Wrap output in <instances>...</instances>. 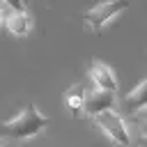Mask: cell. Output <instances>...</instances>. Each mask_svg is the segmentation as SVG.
Wrapping results in <instances>:
<instances>
[{"label":"cell","mask_w":147,"mask_h":147,"mask_svg":"<svg viewBox=\"0 0 147 147\" xmlns=\"http://www.w3.org/2000/svg\"><path fill=\"white\" fill-rule=\"evenodd\" d=\"M48 126V117L34 106L28 103L16 117L0 122V138H14V140H25L37 133H41Z\"/></svg>","instance_id":"6da1fadb"},{"label":"cell","mask_w":147,"mask_h":147,"mask_svg":"<svg viewBox=\"0 0 147 147\" xmlns=\"http://www.w3.org/2000/svg\"><path fill=\"white\" fill-rule=\"evenodd\" d=\"M126 7H129V0H101L99 5H94L92 9H87L83 14L85 25L92 28L94 32H99L106 23H110L113 18H117Z\"/></svg>","instance_id":"7a4b0ae2"},{"label":"cell","mask_w":147,"mask_h":147,"mask_svg":"<svg viewBox=\"0 0 147 147\" xmlns=\"http://www.w3.org/2000/svg\"><path fill=\"white\" fill-rule=\"evenodd\" d=\"M94 122H96V126L115 142V145H129L131 142V133H129V126H126V122H124V117L117 113V110H106V113H101V115H96L94 117Z\"/></svg>","instance_id":"3957f363"},{"label":"cell","mask_w":147,"mask_h":147,"mask_svg":"<svg viewBox=\"0 0 147 147\" xmlns=\"http://www.w3.org/2000/svg\"><path fill=\"white\" fill-rule=\"evenodd\" d=\"M115 101H117V96H115V92H108V90H92V92H87V96H85V115L87 117H96V115H101V113H106V110H115Z\"/></svg>","instance_id":"277c9868"},{"label":"cell","mask_w":147,"mask_h":147,"mask_svg":"<svg viewBox=\"0 0 147 147\" xmlns=\"http://www.w3.org/2000/svg\"><path fill=\"white\" fill-rule=\"evenodd\" d=\"M90 80L94 83L96 90H108V92H117V78H115V71L103 64V62H94L90 67Z\"/></svg>","instance_id":"5b68a950"},{"label":"cell","mask_w":147,"mask_h":147,"mask_svg":"<svg viewBox=\"0 0 147 147\" xmlns=\"http://www.w3.org/2000/svg\"><path fill=\"white\" fill-rule=\"evenodd\" d=\"M85 96H87V92H85L83 85H71V87L67 90V94H64V106H67V110H69L74 117L85 115Z\"/></svg>","instance_id":"8992f818"},{"label":"cell","mask_w":147,"mask_h":147,"mask_svg":"<svg viewBox=\"0 0 147 147\" xmlns=\"http://www.w3.org/2000/svg\"><path fill=\"white\" fill-rule=\"evenodd\" d=\"M5 28L14 37H25L32 30V21H30L28 11H9L7 18H5Z\"/></svg>","instance_id":"52a82bcc"},{"label":"cell","mask_w":147,"mask_h":147,"mask_svg":"<svg viewBox=\"0 0 147 147\" xmlns=\"http://www.w3.org/2000/svg\"><path fill=\"white\" fill-rule=\"evenodd\" d=\"M124 106L129 113H142L147 108V78H142L124 99Z\"/></svg>","instance_id":"ba28073f"},{"label":"cell","mask_w":147,"mask_h":147,"mask_svg":"<svg viewBox=\"0 0 147 147\" xmlns=\"http://www.w3.org/2000/svg\"><path fill=\"white\" fill-rule=\"evenodd\" d=\"M2 5L9 11H25V2L23 0H2Z\"/></svg>","instance_id":"9c48e42d"},{"label":"cell","mask_w":147,"mask_h":147,"mask_svg":"<svg viewBox=\"0 0 147 147\" xmlns=\"http://www.w3.org/2000/svg\"><path fill=\"white\" fill-rule=\"evenodd\" d=\"M136 124H138V129H140V133L147 138V113H140L138 117H136Z\"/></svg>","instance_id":"30bf717a"},{"label":"cell","mask_w":147,"mask_h":147,"mask_svg":"<svg viewBox=\"0 0 147 147\" xmlns=\"http://www.w3.org/2000/svg\"><path fill=\"white\" fill-rule=\"evenodd\" d=\"M7 14H9V11H7V7L0 2V28L5 25V18H7Z\"/></svg>","instance_id":"8fae6325"},{"label":"cell","mask_w":147,"mask_h":147,"mask_svg":"<svg viewBox=\"0 0 147 147\" xmlns=\"http://www.w3.org/2000/svg\"><path fill=\"white\" fill-rule=\"evenodd\" d=\"M140 147H147V138L142 136V140H140Z\"/></svg>","instance_id":"7c38bea8"},{"label":"cell","mask_w":147,"mask_h":147,"mask_svg":"<svg viewBox=\"0 0 147 147\" xmlns=\"http://www.w3.org/2000/svg\"><path fill=\"white\" fill-rule=\"evenodd\" d=\"M0 147H5V145H2V140H0Z\"/></svg>","instance_id":"4fadbf2b"},{"label":"cell","mask_w":147,"mask_h":147,"mask_svg":"<svg viewBox=\"0 0 147 147\" xmlns=\"http://www.w3.org/2000/svg\"><path fill=\"white\" fill-rule=\"evenodd\" d=\"M23 2H28V0H23Z\"/></svg>","instance_id":"5bb4252c"},{"label":"cell","mask_w":147,"mask_h":147,"mask_svg":"<svg viewBox=\"0 0 147 147\" xmlns=\"http://www.w3.org/2000/svg\"><path fill=\"white\" fill-rule=\"evenodd\" d=\"M0 2H2V0H0Z\"/></svg>","instance_id":"9a60e30c"}]
</instances>
